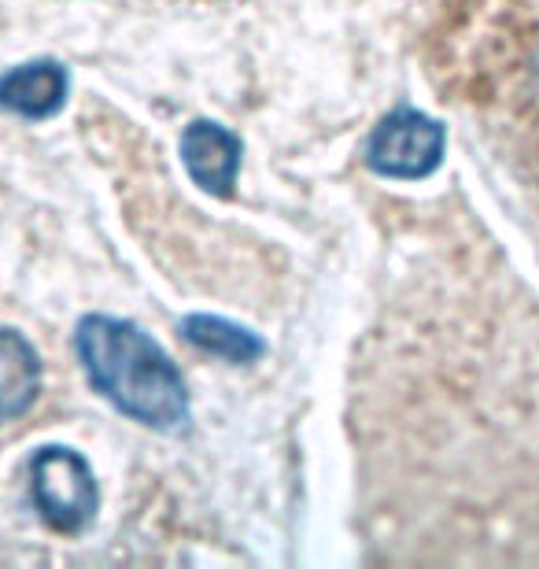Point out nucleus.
Masks as SVG:
<instances>
[{
    "mask_svg": "<svg viewBox=\"0 0 539 569\" xmlns=\"http://www.w3.org/2000/svg\"><path fill=\"white\" fill-rule=\"evenodd\" d=\"M74 345L86 378L122 415L152 429H181L189 422V392L178 367L133 322L93 315L78 326Z\"/></svg>",
    "mask_w": 539,
    "mask_h": 569,
    "instance_id": "nucleus-1",
    "label": "nucleus"
},
{
    "mask_svg": "<svg viewBox=\"0 0 539 569\" xmlns=\"http://www.w3.org/2000/svg\"><path fill=\"white\" fill-rule=\"evenodd\" d=\"M30 496L44 526L82 532L97 515V477L71 448H41L30 462Z\"/></svg>",
    "mask_w": 539,
    "mask_h": 569,
    "instance_id": "nucleus-2",
    "label": "nucleus"
},
{
    "mask_svg": "<svg viewBox=\"0 0 539 569\" xmlns=\"http://www.w3.org/2000/svg\"><path fill=\"white\" fill-rule=\"evenodd\" d=\"M443 127L421 111H392L377 122L366 144V159L385 178H426L443 159Z\"/></svg>",
    "mask_w": 539,
    "mask_h": 569,
    "instance_id": "nucleus-3",
    "label": "nucleus"
},
{
    "mask_svg": "<svg viewBox=\"0 0 539 569\" xmlns=\"http://www.w3.org/2000/svg\"><path fill=\"white\" fill-rule=\"evenodd\" d=\"M181 159H186L189 178L197 181L203 192L214 197H229L237 186L240 170V141L218 122H192L181 133Z\"/></svg>",
    "mask_w": 539,
    "mask_h": 569,
    "instance_id": "nucleus-4",
    "label": "nucleus"
},
{
    "mask_svg": "<svg viewBox=\"0 0 539 569\" xmlns=\"http://www.w3.org/2000/svg\"><path fill=\"white\" fill-rule=\"evenodd\" d=\"M67 71L52 60H33L0 78V108L22 119H49L67 100Z\"/></svg>",
    "mask_w": 539,
    "mask_h": 569,
    "instance_id": "nucleus-5",
    "label": "nucleus"
},
{
    "mask_svg": "<svg viewBox=\"0 0 539 569\" xmlns=\"http://www.w3.org/2000/svg\"><path fill=\"white\" fill-rule=\"evenodd\" d=\"M41 362L38 351L16 329H0V422L19 418L38 400Z\"/></svg>",
    "mask_w": 539,
    "mask_h": 569,
    "instance_id": "nucleus-6",
    "label": "nucleus"
},
{
    "mask_svg": "<svg viewBox=\"0 0 539 569\" xmlns=\"http://www.w3.org/2000/svg\"><path fill=\"white\" fill-rule=\"evenodd\" d=\"M186 337L200 351H211V356L229 359V362H251L262 356V340L244 326L226 322V318L192 315V318H186Z\"/></svg>",
    "mask_w": 539,
    "mask_h": 569,
    "instance_id": "nucleus-7",
    "label": "nucleus"
}]
</instances>
